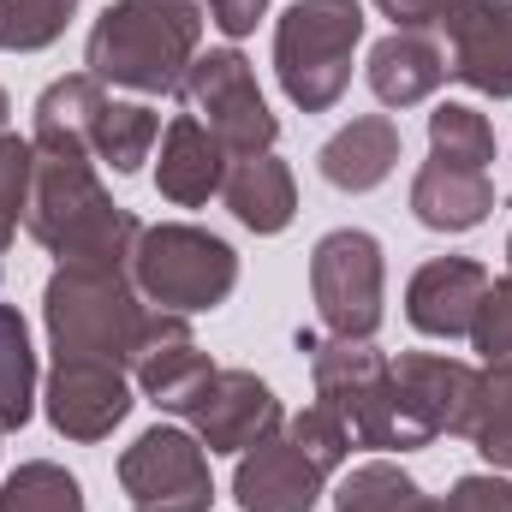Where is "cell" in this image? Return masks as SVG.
I'll use <instances>...</instances> for the list:
<instances>
[{
    "instance_id": "1",
    "label": "cell",
    "mask_w": 512,
    "mask_h": 512,
    "mask_svg": "<svg viewBox=\"0 0 512 512\" xmlns=\"http://www.w3.org/2000/svg\"><path fill=\"white\" fill-rule=\"evenodd\" d=\"M30 149H36L30 209H24L30 239L48 245L60 262H114V268H126L143 221L102 191L90 143H30Z\"/></svg>"
},
{
    "instance_id": "2",
    "label": "cell",
    "mask_w": 512,
    "mask_h": 512,
    "mask_svg": "<svg viewBox=\"0 0 512 512\" xmlns=\"http://www.w3.org/2000/svg\"><path fill=\"white\" fill-rule=\"evenodd\" d=\"M203 24L209 0H114L84 42V66L114 90L179 96L191 60L203 54Z\"/></svg>"
},
{
    "instance_id": "3",
    "label": "cell",
    "mask_w": 512,
    "mask_h": 512,
    "mask_svg": "<svg viewBox=\"0 0 512 512\" xmlns=\"http://www.w3.org/2000/svg\"><path fill=\"white\" fill-rule=\"evenodd\" d=\"M42 316H48L54 358H90V364H120V370H131L137 340L149 328L143 292L114 262H60L42 292Z\"/></svg>"
},
{
    "instance_id": "4",
    "label": "cell",
    "mask_w": 512,
    "mask_h": 512,
    "mask_svg": "<svg viewBox=\"0 0 512 512\" xmlns=\"http://www.w3.org/2000/svg\"><path fill=\"white\" fill-rule=\"evenodd\" d=\"M298 346L310 352V376H316V399L328 411L346 417L352 441L358 447H376V453H411V447H429V435L399 411V393H393V364L370 340H316V334H298Z\"/></svg>"
},
{
    "instance_id": "5",
    "label": "cell",
    "mask_w": 512,
    "mask_h": 512,
    "mask_svg": "<svg viewBox=\"0 0 512 512\" xmlns=\"http://www.w3.org/2000/svg\"><path fill=\"white\" fill-rule=\"evenodd\" d=\"M364 42L358 0H292L274 24V72L292 108L328 114L352 84V54Z\"/></svg>"
},
{
    "instance_id": "6",
    "label": "cell",
    "mask_w": 512,
    "mask_h": 512,
    "mask_svg": "<svg viewBox=\"0 0 512 512\" xmlns=\"http://www.w3.org/2000/svg\"><path fill=\"white\" fill-rule=\"evenodd\" d=\"M126 274H131V286L143 292V304L173 310V316H197V310H215V304L233 298L239 256H233L227 239H215L203 227L161 221V227L137 233Z\"/></svg>"
},
{
    "instance_id": "7",
    "label": "cell",
    "mask_w": 512,
    "mask_h": 512,
    "mask_svg": "<svg viewBox=\"0 0 512 512\" xmlns=\"http://www.w3.org/2000/svg\"><path fill=\"white\" fill-rule=\"evenodd\" d=\"M382 292H387V268L376 233L334 227L328 239H316L310 298H316V316L334 340H370L382 328Z\"/></svg>"
},
{
    "instance_id": "8",
    "label": "cell",
    "mask_w": 512,
    "mask_h": 512,
    "mask_svg": "<svg viewBox=\"0 0 512 512\" xmlns=\"http://www.w3.org/2000/svg\"><path fill=\"white\" fill-rule=\"evenodd\" d=\"M179 96H185V108H191L203 126L227 143V155H262V149H274V137H280V120L268 114L262 84H256L251 60H245L239 48H209V54H197L191 72H185V84H179Z\"/></svg>"
},
{
    "instance_id": "9",
    "label": "cell",
    "mask_w": 512,
    "mask_h": 512,
    "mask_svg": "<svg viewBox=\"0 0 512 512\" xmlns=\"http://www.w3.org/2000/svg\"><path fill=\"white\" fill-rule=\"evenodd\" d=\"M120 489L131 512H209V447L179 423H155L120 453Z\"/></svg>"
},
{
    "instance_id": "10",
    "label": "cell",
    "mask_w": 512,
    "mask_h": 512,
    "mask_svg": "<svg viewBox=\"0 0 512 512\" xmlns=\"http://www.w3.org/2000/svg\"><path fill=\"white\" fill-rule=\"evenodd\" d=\"M447 36V78L471 84L477 96L512 102V0H453L441 12Z\"/></svg>"
},
{
    "instance_id": "11",
    "label": "cell",
    "mask_w": 512,
    "mask_h": 512,
    "mask_svg": "<svg viewBox=\"0 0 512 512\" xmlns=\"http://www.w3.org/2000/svg\"><path fill=\"white\" fill-rule=\"evenodd\" d=\"M393 393H399V411L429 441L435 435H471L483 370H471L465 358H441V352H405L393 364Z\"/></svg>"
},
{
    "instance_id": "12",
    "label": "cell",
    "mask_w": 512,
    "mask_h": 512,
    "mask_svg": "<svg viewBox=\"0 0 512 512\" xmlns=\"http://www.w3.org/2000/svg\"><path fill=\"white\" fill-rule=\"evenodd\" d=\"M191 435L209 447V453H251L256 441H268L286 417H280V399L274 387L251 376V370H215L209 387L197 393V405L185 411Z\"/></svg>"
},
{
    "instance_id": "13",
    "label": "cell",
    "mask_w": 512,
    "mask_h": 512,
    "mask_svg": "<svg viewBox=\"0 0 512 512\" xmlns=\"http://www.w3.org/2000/svg\"><path fill=\"white\" fill-rule=\"evenodd\" d=\"M48 423L66 441H102L126 423L131 382L120 364H90V358H54L48 376Z\"/></svg>"
},
{
    "instance_id": "14",
    "label": "cell",
    "mask_w": 512,
    "mask_h": 512,
    "mask_svg": "<svg viewBox=\"0 0 512 512\" xmlns=\"http://www.w3.org/2000/svg\"><path fill=\"white\" fill-rule=\"evenodd\" d=\"M322 483H328V471L316 459H304V447L292 435L274 429L251 453H239L233 501H239V512H310L322 501Z\"/></svg>"
},
{
    "instance_id": "15",
    "label": "cell",
    "mask_w": 512,
    "mask_h": 512,
    "mask_svg": "<svg viewBox=\"0 0 512 512\" xmlns=\"http://www.w3.org/2000/svg\"><path fill=\"white\" fill-rule=\"evenodd\" d=\"M489 292V268L471 256H435L405 286V322L429 340H471L477 304Z\"/></svg>"
},
{
    "instance_id": "16",
    "label": "cell",
    "mask_w": 512,
    "mask_h": 512,
    "mask_svg": "<svg viewBox=\"0 0 512 512\" xmlns=\"http://www.w3.org/2000/svg\"><path fill=\"white\" fill-rule=\"evenodd\" d=\"M227 143L203 126L197 114H179L173 126L161 131V161H155V191L173 203V209H203L209 197H221L227 185Z\"/></svg>"
},
{
    "instance_id": "17",
    "label": "cell",
    "mask_w": 512,
    "mask_h": 512,
    "mask_svg": "<svg viewBox=\"0 0 512 512\" xmlns=\"http://www.w3.org/2000/svg\"><path fill=\"white\" fill-rule=\"evenodd\" d=\"M489 209H495V179L483 167H459V161L429 155L411 179V215L429 233H471L489 221Z\"/></svg>"
},
{
    "instance_id": "18",
    "label": "cell",
    "mask_w": 512,
    "mask_h": 512,
    "mask_svg": "<svg viewBox=\"0 0 512 512\" xmlns=\"http://www.w3.org/2000/svg\"><path fill=\"white\" fill-rule=\"evenodd\" d=\"M447 84V48L429 30H393L370 48V90L387 108H417Z\"/></svg>"
},
{
    "instance_id": "19",
    "label": "cell",
    "mask_w": 512,
    "mask_h": 512,
    "mask_svg": "<svg viewBox=\"0 0 512 512\" xmlns=\"http://www.w3.org/2000/svg\"><path fill=\"white\" fill-rule=\"evenodd\" d=\"M221 197H227V209H233L251 233H262V239H268V233H286L292 215H298L292 167H286L274 149H262V155H233Z\"/></svg>"
},
{
    "instance_id": "20",
    "label": "cell",
    "mask_w": 512,
    "mask_h": 512,
    "mask_svg": "<svg viewBox=\"0 0 512 512\" xmlns=\"http://www.w3.org/2000/svg\"><path fill=\"white\" fill-rule=\"evenodd\" d=\"M316 167H322V179H328L334 191H352V197H358V191H376L387 173L399 167V126H393L387 114H364V120L340 126L322 143Z\"/></svg>"
},
{
    "instance_id": "21",
    "label": "cell",
    "mask_w": 512,
    "mask_h": 512,
    "mask_svg": "<svg viewBox=\"0 0 512 512\" xmlns=\"http://www.w3.org/2000/svg\"><path fill=\"white\" fill-rule=\"evenodd\" d=\"M161 143V114L143 108V102H102L96 126H90V155L114 173H137L149 161V149Z\"/></svg>"
},
{
    "instance_id": "22",
    "label": "cell",
    "mask_w": 512,
    "mask_h": 512,
    "mask_svg": "<svg viewBox=\"0 0 512 512\" xmlns=\"http://www.w3.org/2000/svg\"><path fill=\"white\" fill-rule=\"evenodd\" d=\"M102 102H108V90L90 72L48 84L36 96V137L30 143H90V126H96Z\"/></svg>"
},
{
    "instance_id": "23",
    "label": "cell",
    "mask_w": 512,
    "mask_h": 512,
    "mask_svg": "<svg viewBox=\"0 0 512 512\" xmlns=\"http://www.w3.org/2000/svg\"><path fill=\"white\" fill-rule=\"evenodd\" d=\"M334 512H441V501H429L399 465L370 459V465H358V471L340 483Z\"/></svg>"
},
{
    "instance_id": "24",
    "label": "cell",
    "mask_w": 512,
    "mask_h": 512,
    "mask_svg": "<svg viewBox=\"0 0 512 512\" xmlns=\"http://www.w3.org/2000/svg\"><path fill=\"white\" fill-rule=\"evenodd\" d=\"M30 399H36V352H30L24 316L0 304V435L30 423Z\"/></svg>"
},
{
    "instance_id": "25",
    "label": "cell",
    "mask_w": 512,
    "mask_h": 512,
    "mask_svg": "<svg viewBox=\"0 0 512 512\" xmlns=\"http://www.w3.org/2000/svg\"><path fill=\"white\" fill-rule=\"evenodd\" d=\"M0 512H84V489L66 465L30 459L0 483Z\"/></svg>"
},
{
    "instance_id": "26",
    "label": "cell",
    "mask_w": 512,
    "mask_h": 512,
    "mask_svg": "<svg viewBox=\"0 0 512 512\" xmlns=\"http://www.w3.org/2000/svg\"><path fill=\"white\" fill-rule=\"evenodd\" d=\"M429 155L489 173V161H495V126H489V114H477L465 102H441L429 114Z\"/></svg>"
},
{
    "instance_id": "27",
    "label": "cell",
    "mask_w": 512,
    "mask_h": 512,
    "mask_svg": "<svg viewBox=\"0 0 512 512\" xmlns=\"http://www.w3.org/2000/svg\"><path fill=\"white\" fill-rule=\"evenodd\" d=\"M471 441H477V453H483L495 471H512V364L507 370H483Z\"/></svg>"
},
{
    "instance_id": "28",
    "label": "cell",
    "mask_w": 512,
    "mask_h": 512,
    "mask_svg": "<svg viewBox=\"0 0 512 512\" xmlns=\"http://www.w3.org/2000/svg\"><path fill=\"white\" fill-rule=\"evenodd\" d=\"M72 12H78V0H0V48L36 54V48L60 42Z\"/></svg>"
},
{
    "instance_id": "29",
    "label": "cell",
    "mask_w": 512,
    "mask_h": 512,
    "mask_svg": "<svg viewBox=\"0 0 512 512\" xmlns=\"http://www.w3.org/2000/svg\"><path fill=\"white\" fill-rule=\"evenodd\" d=\"M30 173H36V149H30V137L0 131V256H6L12 233H18V221H24V209H30Z\"/></svg>"
},
{
    "instance_id": "30",
    "label": "cell",
    "mask_w": 512,
    "mask_h": 512,
    "mask_svg": "<svg viewBox=\"0 0 512 512\" xmlns=\"http://www.w3.org/2000/svg\"><path fill=\"white\" fill-rule=\"evenodd\" d=\"M286 435H292V441L304 447V459H316L328 477H334V471L346 465V453H352V429H346V417H340V411H328L322 399H316V405H304V411L286 423Z\"/></svg>"
},
{
    "instance_id": "31",
    "label": "cell",
    "mask_w": 512,
    "mask_h": 512,
    "mask_svg": "<svg viewBox=\"0 0 512 512\" xmlns=\"http://www.w3.org/2000/svg\"><path fill=\"white\" fill-rule=\"evenodd\" d=\"M471 346L483 352L489 370H507L512 364V274L507 280H489V292L477 304V322H471Z\"/></svg>"
},
{
    "instance_id": "32",
    "label": "cell",
    "mask_w": 512,
    "mask_h": 512,
    "mask_svg": "<svg viewBox=\"0 0 512 512\" xmlns=\"http://www.w3.org/2000/svg\"><path fill=\"white\" fill-rule=\"evenodd\" d=\"M441 512H512V483L507 477H459Z\"/></svg>"
},
{
    "instance_id": "33",
    "label": "cell",
    "mask_w": 512,
    "mask_h": 512,
    "mask_svg": "<svg viewBox=\"0 0 512 512\" xmlns=\"http://www.w3.org/2000/svg\"><path fill=\"white\" fill-rule=\"evenodd\" d=\"M268 12V0H209V24L221 30V36H251L256 30V18Z\"/></svg>"
},
{
    "instance_id": "34",
    "label": "cell",
    "mask_w": 512,
    "mask_h": 512,
    "mask_svg": "<svg viewBox=\"0 0 512 512\" xmlns=\"http://www.w3.org/2000/svg\"><path fill=\"white\" fill-rule=\"evenodd\" d=\"M376 6H382V18H393V30H429V24H441V12L453 0H376Z\"/></svg>"
},
{
    "instance_id": "35",
    "label": "cell",
    "mask_w": 512,
    "mask_h": 512,
    "mask_svg": "<svg viewBox=\"0 0 512 512\" xmlns=\"http://www.w3.org/2000/svg\"><path fill=\"white\" fill-rule=\"evenodd\" d=\"M6 114H12V108H6V90H0V131H6Z\"/></svg>"
},
{
    "instance_id": "36",
    "label": "cell",
    "mask_w": 512,
    "mask_h": 512,
    "mask_svg": "<svg viewBox=\"0 0 512 512\" xmlns=\"http://www.w3.org/2000/svg\"><path fill=\"white\" fill-rule=\"evenodd\" d=\"M507 274H512V239H507Z\"/></svg>"
}]
</instances>
